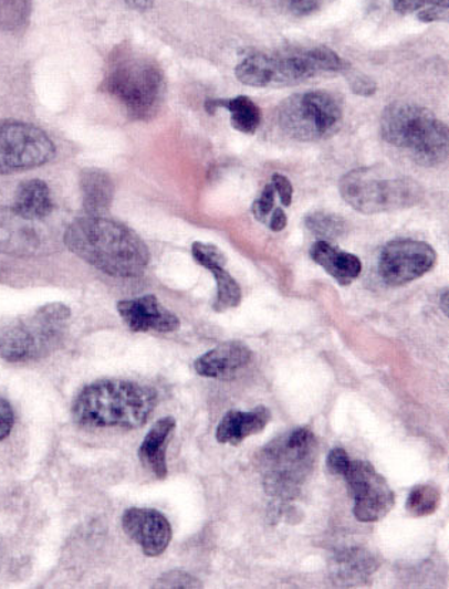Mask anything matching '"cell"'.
<instances>
[{"label":"cell","instance_id":"d6986e66","mask_svg":"<svg viewBox=\"0 0 449 589\" xmlns=\"http://www.w3.org/2000/svg\"><path fill=\"white\" fill-rule=\"evenodd\" d=\"M176 430V420L165 417L152 427L143 440L139 449V459L143 467L149 470L156 478L165 480L169 474L167 469V446Z\"/></svg>","mask_w":449,"mask_h":589},{"label":"cell","instance_id":"cb8c5ba5","mask_svg":"<svg viewBox=\"0 0 449 589\" xmlns=\"http://www.w3.org/2000/svg\"><path fill=\"white\" fill-rule=\"evenodd\" d=\"M394 11L401 14L416 13L424 23L447 22L448 0H391Z\"/></svg>","mask_w":449,"mask_h":589},{"label":"cell","instance_id":"30bf717a","mask_svg":"<svg viewBox=\"0 0 449 589\" xmlns=\"http://www.w3.org/2000/svg\"><path fill=\"white\" fill-rule=\"evenodd\" d=\"M56 154L51 137L29 123L0 122V175L36 169Z\"/></svg>","mask_w":449,"mask_h":589},{"label":"cell","instance_id":"d4e9b609","mask_svg":"<svg viewBox=\"0 0 449 589\" xmlns=\"http://www.w3.org/2000/svg\"><path fill=\"white\" fill-rule=\"evenodd\" d=\"M209 272L213 273L217 286L216 301L213 303L215 312L223 313L230 311V308L239 307L243 294H241V288L236 278L227 272L226 267H213Z\"/></svg>","mask_w":449,"mask_h":589},{"label":"cell","instance_id":"f1b7e54d","mask_svg":"<svg viewBox=\"0 0 449 589\" xmlns=\"http://www.w3.org/2000/svg\"><path fill=\"white\" fill-rule=\"evenodd\" d=\"M191 254L201 267L211 270L213 267H226L227 257L217 245L196 242L191 245Z\"/></svg>","mask_w":449,"mask_h":589},{"label":"cell","instance_id":"8fae6325","mask_svg":"<svg viewBox=\"0 0 449 589\" xmlns=\"http://www.w3.org/2000/svg\"><path fill=\"white\" fill-rule=\"evenodd\" d=\"M343 477L354 499V517L359 523H378L391 513L396 494L372 463L352 461Z\"/></svg>","mask_w":449,"mask_h":589},{"label":"cell","instance_id":"d6a6232c","mask_svg":"<svg viewBox=\"0 0 449 589\" xmlns=\"http://www.w3.org/2000/svg\"><path fill=\"white\" fill-rule=\"evenodd\" d=\"M349 86H352L355 95L365 97L374 96L378 90L377 83L362 73H354L353 76H349Z\"/></svg>","mask_w":449,"mask_h":589},{"label":"cell","instance_id":"277c9868","mask_svg":"<svg viewBox=\"0 0 449 589\" xmlns=\"http://www.w3.org/2000/svg\"><path fill=\"white\" fill-rule=\"evenodd\" d=\"M349 71V63L327 46L251 53L237 65L236 77L250 87L297 85L309 78Z\"/></svg>","mask_w":449,"mask_h":589},{"label":"cell","instance_id":"ffe728a7","mask_svg":"<svg viewBox=\"0 0 449 589\" xmlns=\"http://www.w3.org/2000/svg\"><path fill=\"white\" fill-rule=\"evenodd\" d=\"M332 577L335 586L355 587L367 582L378 568L377 559L364 548H349L340 553L332 561Z\"/></svg>","mask_w":449,"mask_h":589},{"label":"cell","instance_id":"1f68e13d","mask_svg":"<svg viewBox=\"0 0 449 589\" xmlns=\"http://www.w3.org/2000/svg\"><path fill=\"white\" fill-rule=\"evenodd\" d=\"M271 185H273L275 194H279L281 204H283L284 208H290L291 203H293L294 196V189L291 181L285 178L284 175L275 173L273 175V178H271Z\"/></svg>","mask_w":449,"mask_h":589},{"label":"cell","instance_id":"6da1fadb","mask_svg":"<svg viewBox=\"0 0 449 589\" xmlns=\"http://www.w3.org/2000/svg\"><path fill=\"white\" fill-rule=\"evenodd\" d=\"M64 244L77 257L113 277H139L150 263L140 235L105 215H85L69 225Z\"/></svg>","mask_w":449,"mask_h":589},{"label":"cell","instance_id":"7402d4cb","mask_svg":"<svg viewBox=\"0 0 449 589\" xmlns=\"http://www.w3.org/2000/svg\"><path fill=\"white\" fill-rule=\"evenodd\" d=\"M217 109H226L230 113V122L233 129L244 135H254L261 125L260 107L250 97L237 96L233 99H211L206 102V111L215 115Z\"/></svg>","mask_w":449,"mask_h":589},{"label":"cell","instance_id":"ba28073f","mask_svg":"<svg viewBox=\"0 0 449 589\" xmlns=\"http://www.w3.org/2000/svg\"><path fill=\"white\" fill-rule=\"evenodd\" d=\"M71 308L49 303L0 327V357L9 362L39 360L56 350L66 333Z\"/></svg>","mask_w":449,"mask_h":589},{"label":"cell","instance_id":"7a4b0ae2","mask_svg":"<svg viewBox=\"0 0 449 589\" xmlns=\"http://www.w3.org/2000/svg\"><path fill=\"white\" fill-rule=\"evenodd\" d=\"M157 392L139 382L98 380L73 402L76 423L91 429L135 430L145 425L157 406Z\"/></svg>","mask_w":449,"mask_h":589},{"label":"cell","instance_id":"8d00e7d4","mask_svg":"<svg viewBox=\"0 0 449 589\" xmlns=\"http://www.w3.org/2000/svg\"><path fill=\"white\" fill-rule=\"evenodd\" d=\"M269 228L275 233L288 228V214H285L283 209L274 208L269 218Z\"/></svg>","mask_w":449,"mask_h":589},{"label":"cell","instance_id":"484cf974","mask_svg":"<svg viewBox=\"0 0 449 589\" xmlns=\"http://www.w3.org/2000/svg\"><path fill=\"white\" fill-rule=\"evenodd\" d=\"M304 223L311 234L319 240H325V242H333V240L343 238L347 233V222L342 215L334 213H310L304 219Z\"/></svg>","mask_w":449,"mask_h":589},{"label":"cell","instance_id":"5bb4252c","mask_svg":"<svg viewBox=\"0 0 449 589\" xmlns=\"http://www.w3.org/2000/svg\"><path fill=\"white\" fill-rule=\"evenodd\" d=\"M127 537L142 548L147 557H159L171 541L169 519L153 508L127 509L122 519Z\"/></svg>","mask_w":449,"mask_h":589},{"label":"cell","instance_id":"74e56055","mask_svg":"<svg viewBox=\"0 0 449 589\" xmlns=\"http://www.w3.org/2000/svg\"><path fill=\"white\" fill-rule=\"evenodd\" d=\"M128 7L136 9V11L146 12L153 8L155 0H126Z\"/></svg>","mask_w":449,"mask_h":589},{"label":"cell","instance_id":"44dd1931","mask_svg":"<svg viewBox=\"0 0 449 589\" xmlns=\"http://www.w3.org/2000/svg\"><path fill=\"white\" fill-rule=\"evenodd\" d=\"M83 209L86 215H105L111 209L115 185L106 171L86 169L81 173Z\"/></svg>","mask_w":449,"mask_h":589},{"label":"cell","instance_id":"603a6c76","mask_svg":"<svg viewBox=\"0 0 449 589\" xmlns=\"http://www.w3.org/2000/svg\"><path fill=\"white\" fill-rule=\"evenodd\" d=\"M13 209L24 218L44 220L53 212L51 190L42 180H28L19 185Z\"/></svg>","mask_w":449,"mask_h":589},{"label":"cell","instance_id":"8992f818","mask_svg":"<svg viewBox=\"0 0 449 589\" xmlns=\"http://www.w3.org/2000/svg\"><path fill=\"white\" fill-rule=\"evenodd\" d=\"M340 194L363 214L399 212L421 203L424 189L418 181L385 166L359 167L340 180Z\"/></svg>","mask_w":449,"mask_h":589},{"label":"cell","instance_id":"83f0119b","mask_svg":"<svg viewBox=\"0 0 449 589\" xmlns=\"http://www.w3.org/2000/svg\"><path fill=\"white\" fill-rule=\"evenodd\" d=\"M32 0H0V28L3 31H21L31 17Z\"/></svg>","mask_w":449,"mask_h":589},{"label":"cell","instance_id":"52a82bcc","mask_svg":"<svg viewBox=\"0 0 449 589\" xmlns=\"http://www.w3.org/2000/svg\"><path fill=\"white\" fill-rule=\"evenodd\" d=\"M317 453V439L309 427L271 441L259 455L265 493L285 501L297 497L313 473Z\"/></svg>","mask_w":449,"mask_h":589},{"label":"cell","instance_id":"9a60e30c","mask_svg":"<svg viewBox=\"0 0 449 589\" xmlns=\"http://www.w3.org/2000/svg\"><path fill=\"white\" fill-rule=\"evenodd\" d=\"M117 312L126 326L135 333H175L180 328L179 317L161 306L153 294L135 301L118 302Z\"/></svg>","mask_w":449,"mask_h":589},{"label":"cell","instance_id":"5b68a950","mask_svg":"<svg viewBox=\"0 0 449 589\" xmlns=\"http://www.w3.org/2000/svg\"><path fill=\"white\" fill-rule=\"evenodd\" d=\"M379 132L388 145L406 151L418 165L436 167L448 159V126L427 107L391 103L383 112Z\"/></svg>","mask_w":449,"mask_h":589},{"label":"cell","instance_id":"ac0fdd59","mask_svg":"<svg viewBox=\"0 0 449 589\" xmlns=\"http://www.w3.org/2000/svg\"><path fill=\"white\" fill-rule=\"evenodd\" d=\"M310 257L320 267H323L340 286L347 287L362 276V260L353 253L344 252V250L332 244V242L317 240V242L311 245Z\"/></svg>","mask_w":449,"mask_h":589},{"label":"cell","instance_id":"d590c367","mask_svg":"<svg viewBox=\"0 0 449 589\" xmlns=\"http://www.w3.org/2000/svg\"><path fill=\"white\" fill-rule=\"evenodd\" d=\"M321 7V0H290V8L295 14H311Z\"/></svg>","mask_w":449,"mask_h":589},{"label":"cell","instance_id":"836d02e7","mask_svg":"<svg viewBox=\"0 0 449 589\" xmlns=\"http://www.w3.org/2000/svg\"><path fill=\"white\" fill-rule=\"evenodd\" d=\"M352 460L344 449H333L327 456V469L334 475H344Z\"/></svg>","mask_w":449,"mask_h":589},{"label":"cell","instance_id":"e0dca14e","mask_svg":"<svg viewBox=\"0 0 449 589\" xmlns=\"http://www.w3.org/2000/svg\"><path fill=\"white\" fill-rule=\"evenodd\" d=\"M270 420L271 412L264 406L255 407L250 411L231 410L217 427L216 439L220 444L240 445L249 437L264 431Z\"/></svg>","mask_w":449,"mask_h":589},{"label":"cell","instance_id":"4fadbf2b","mask_svg":"<svg viewBox=\"0 0 449 589\" xmlns=\"http://www.w3.org/2000/svg\"><path fill=\"white\" fill-rule=\"evenodd\" d=\"M42 222L24 218L13 208H0V253L32 257L51 252V233L43 228Z\"/></svg>","mask_w":449,"mask_h":589},{"label":"cell","instance_id":"4316f807","mask_svg":"<svg viewBox=\"0 0 449 589\" xmlns=\"http://www.w3.org/2000/svg\"><path fill=\"white\" fill-rule=\"evenodd\" d=\"M441 491L434 484H418L407 498V512L413 517H428L439 508Z\"/></svg>","mask_w":449,"mask_h":589},{"label":"cell","instance_id":"e575fe53","mask_svg":"<svg viewBox=\"0 0 449 589\" xmlns=\"http://www.w3.org/2000/svg\"><path fill=\"white\" fill-rule=\"evenodd\" d=\"M14 424V412L11 402L0 397V441L8 439L12 433Z\"/></svg>","mask_w":449,"mask_h":589},{"label":"cell","instance_id":"2e32d148","mask_svg":"<svg viewBox=\"0 0 449 589\" xmlns=\"http://www.w3.org/2000/svg\"><path fill=\"white\" fill-rule=\"evenodd\" d=\"M253 361V351L240 341H226L197 358V375L216 380H233Z\"/></svg>","mask_w":449,"mask_h":589},{"label":"cell","instance_id":"4dcf8cb0","mask_svg":"<svg viewBox=\"0 0 449 589\" xmlns=\"http://www.w3.org/2000/svg\"><path fill=\"white\" fill-rule=\"evenodd\" d=\"M275 208V191L273 185H268L261 191L260 198L251 206V213H253L257 222L268 224L271 212Z\"/></svg>","mask_w":449,"mask_h":589},{"label":"cell","instance_id":"7c38bea8","mask_svg":"<svg viewBox=\"0 0 449 589\" xmlns=\"http://www.w3.org/2000/svg\"><path fill=\"white\" fill-rule=\"evenodd\" d=\"M436 263V250L428 243L398 239L384 245L378 257V273L388 286H406L431 272Z\"/></svg>","mask_w":449,"mask_h":589},{"label":"cell","instance_id":"3957f363","mask_svg":"<svg viewBox=\"0 0 449 589\" xmlns=\"http://www.w3.org/2000/svg\"><path fill=\"white\" fill-rule=\"evenodd\" d=\"M102 90L115 97L133 119L149 120L165 102V73L155 59L123 46L108 61Z\"/></svg>","mask_w":449,"mask_h":589},{"label":"cell","instance_id":"f546056e","mask_svg":"<svg viewBox=\"0 0 449 589\" xmlns=\"http://www.w3.org/2000/svg\"><path fill=\"white\" fill-rule=\"evenodd\" d=\"M203 583L200 582V579L190 576L189 572L179 571H169L163 574V576L157 579L155 588H201Z\"/></svg>","mask_w":449,"mask_h":589},{"label":"cell","instance_id":"9c48e42d","mask_svg":"<svg viewBox=\"0 0 449 589\" xmlns=\"http://www.w3.org/2000/svg\"><path fill=\"white\" fill-rule=\"evenodd\" d=\"M343 102L327 91L295 93L280 103L278 123L281 132L297 141L327 140L343 125Z\"/></svg>","mask_w":449,"mask_h":589},{"label":"cell","instance_id":"f35d334b","mask_svg":"<svg viewBox=\"0 0 449 589\" xmlns=\"http://www.w3.org/2000/svg\"><path fill=\"white\" fill-rule=\"evenodd\" d=\"M441 306L443 313L448 314V290H443L442 296H441Z\"/></svg>","mask_w":449,"mask_h":589}]
</instances>
